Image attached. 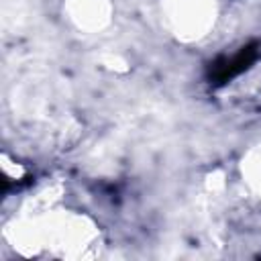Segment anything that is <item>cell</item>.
Returning <instances> with one entry per match:
<instances>
[{
	"label": "cell",
	"mask_w": 261,
	"mask_h": 261,
	"mask_svg": "<svg viewBox=\"0 0 261 261\" xmlns=\"http://www.w3.org/2000/svg\"><path fill=\"white\" fill-rule=\"evenodd\" d=\"M257 53H259V43H249L245 47H241V51L232 57H220L212 63L210 67V80L216 84V86H222L226 84L228 80H232L234 75L243 73L245 69L251 67V63L257 59Z\"/></svg>",
	"instance_id": "1"
}]
</instances>
